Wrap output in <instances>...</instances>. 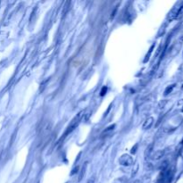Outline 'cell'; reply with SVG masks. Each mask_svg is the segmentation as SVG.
Masks as SVG:
<instances>
[{"mask_svg":"<svg viewBox=\"0 0 183 183\" xmlns=\"http://www.w3.org/2000/svg\"><path fill=\"white\" fill-rule=\"evenodd\" d=\"M80 117H81V114H80L78 116H76L73 120V122H71V124L69 125V127L67 128V130H66V132H65V136L69 133V132H71L73 130H74V128L76 127V125L79 123V121H80Z\"/></svg>","mask_w":183,"mask_h":183,"instance_id":"6da1fadb","label":"cell"},{"mask_svg":"<svg viewBox=\"0 0 183 183\" xmlns=\"http://www.w3.org/2000/svg\"><path fill=\"white\" fill-rule=\"evenodd\" d=\"M120 164L122 165H130L132 164L133 163V160L132 158L130 156V155H127V154H123L122 157L120 158Z\"/></svg>","mask_w":183,"mask_h":183,"instance_id":"7a4b0ae2","label":"cell"},{"mask_svg":"<svg viewBox=\"0 0 183 183\" xmlns=\"http://www.w3.org/2000/svg\"><path fill=\"white\" fill-rule=\"evenodd\" d=\"M153 121H154V119H153L152 117H149L148 119H147V120H146V122H145V123L143 124V128H144V129L149 128V127L152 125Z\"/></svg>","mask_w":183,"mask_h":183,"instance_id":"3957f363","label":"cell"},{"mask_svg":"<svg viewBox=\"0 0 183 183\" xmlns=\"http://www.w3.org/2000/svg\"><path fill=\"white\" fill-rule=\"evenodd\" d=\"M163 154H164V152L163 151H160V152H157L154 155V159H159L160 157H162L163 156Z\"/></svg>","mask_w":183,"mask_h":183,"instance_id":"277c9868","label":"cell"},{"mask_svg":"<svg viewBox=\"0 0 183 183\" xmlns=\"http://www.w3.org/2000/svg\"><path fill=\"white\" fill-rule=\"evenodd\" d=\"M174 86H175V85H171V87H169L167 90H165V93H164V94H165V95H167V94H169V92L171 91V90H172V89L174 88Z\"/></svg>","mask_w":183,"mask_h":183,"instance_id":"5b68a950","label":"cell"},{"mask_svg":"<svg viewBox=\"0 0 183 183\" xmlns=\"http://www.w3.org/2000/svg\"><path fill=\"white\" fill-rule=\"evenodd\" d=\"M181 41H183V36L181 38Z\"/></svg>","mask_w":183,"mask_h":183,"instance_id":"8992f818","label":"cell"},{"mask_svg":"<svg viewBox=\"0 0 183 183\" xmlns=\"http://www.w3.org/2000/svg\"><path fill=\"white\" fill-rule=\"evenodd\" d=\"M181 112H183V107H182V108H181Z\"/></svg>","mask_w":183,"mask_h":183,"instance_id":"52a82bcc","label":"cell"},{"mask_svg":"<svg viewBox=\"0 0 183 183\" xmlns=\"http://www.w3.org/2000/svg\"><path fill=\"white\" fill-rule=\"evenodd\" d=\"M181 90H183V85H182V87H181Z\"/></svg>","mask_w":183,"mask_h":183,"instance_id":"ba28073f","label":"cell"}]
</instances>
